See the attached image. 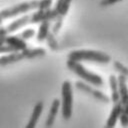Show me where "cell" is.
<instances>
[{"label":"cell","mask_w":128,"mask_h":128,"mask_svg":"<svg viewBox=\"0 0 128 128\" xmlns=\"http://www.w3.org/2000/svg\"><path fill=\"white\" fill-rule=\"evenodd\" d=\"M61 94H62V104H61L62 117L65 120H69L72 116V110H73V87L70 81L66 80L63 82L61 87Z\"/></svg>","instance_id":"52a82bcc"},{"label":"cell","mask_w":128,"mask_h":128,"mask_svg":"<svg viewBox=\"0 0 128 128\" xmlns=\"http://www.w3.org/2000/svg\"><path fill=\"white\" fill-rule=\"evenodd\" d=\"M57 19V12L54 8H50L47 10H42V9H38L33 13L24 15L16 20H14L13 22H11L9 25H7L6 27H0V36L3 35H9L11 33L16 32L17 30L30 25V24H36V23H41L42 21L45 20H49V21H55Z\"/></svg>","instance_id":"6da1fadb"},{"label":"cell","mask_w":128,"mask_h":128,"mask_svg":"<svg viewBox=\"0 0 128 128\" xmlns=\"http://www.w3.org/2000/svg\"><path fill=\"white\" fill-rule=\"evenodd\" d=\"M46 40H47L48 46H49L52 50H57V49H58V43H57V41H56V39H55V34H54V33L49 32V34H48Z\"/></svg>","instance_id":"e0dca14e"},{"label":"cell","mask_w":128,"mask_h":128,"mask_svg":"<svg viewBox=\"0 0 128 128\" xmlns=\"http://www.w3.org/2000/svg\"><path fill=\"white\" fill-rule=\"evenodd\" d=\"M40 4H41V0L26 1L23 3L17 4V5H14L12 7L3 9L0 11V14L3 20H7L10 18L16 17L18 15L28 13L29 11H32V10H38L40 8Z\"/></svg>","instance_id":"5b68a950"},{"label":"cell","mask_w":128,"mask_h":128,"mask_svg":"<svg viewBox=\"0 0 128 128\" xmlns=\"http://www.w3.org/2000/svg\"><path fill=\"white\" fill-rule=\"evenodd\" d=\"M71 2H72V0H57L56 1L54 9L57 12V19L54 21V24L52 26V33L57 34L58 31L61 29L63 19L69 11Z\"/></svg>","instance_id":"9c48e42d"},{"label":"cell","mask_w":128,"mask_h":128,"mask_svg":"<svg viewBox=\"0 0 128 128\" xmlns=\"http://www.w3.org/2000/svg\"><path fill=\"white\" fill-rule=\"evenodd\" d=\"M118 83H119V94H120V103L122 107V113L120 116V123L121 126L127 127L128 126V84L127 79L123 75L118 76Z\"/></svg>","instance_id":"ba28073f"},{"label":"cell","mask_w":128,"mask_h":128,"mask_svg":"<svg viewBox=\"0 0 128 128\" xmlns=\"http://www.w3.org/2000/svg\"><path fill=\"white\" fill-rule=\"evenodd\" d=\"M113 67H114V69L118 72V73H120L121 75H123L126 79H127V81H128V68L126 67V66H124L121 62H119V61H114L113 62Z\"/></svg>","instance_id":"2e32d148"},{"label":"cell","mask_w":128,"mask_h":128,"mask_svg":"<svg viewBox=\"0 0 128 128\" xmlns=\"http://www.w3.org/2000/svg\"><path fill=\"white\" fill-rule=\"evenodd\" d=\"M51 4H52V0H41V4H40V8L42 10H47L51 8Z\"/></svg>","instance_id":"ffe728a7"},{"label":"cell","mask_w":128,"mask_h":128,"mask_svg":"<svg viewBox=\"0 0 128 128\" xmlns=\"http://www.w3.org/2000/svg\"><path fill=\"white\" fill-rule=\"evenodd\" d=\"M45 54H46V51L41 47H37V48L27 47L23 51L6 53L0 57V67H4V66L10 65L12 63L22 61L24 59H34V58L42 57Z\"/></svg>","instance_id":"7a4b0ae2"},{"label":"cell","mask_w":128,"mask_h":128,"mask_svg":"<svg viewBox=\"0 0 128 128\" xmlns=\"http://www.w3.org/2000/svg\"><path fill=\"white\" fill-rule=\"evenodd\" d=\"M28 47L25 40L17 35H3L0 36V53L6 54L10 52L23 51Z\"/></svg>","instance_id":"8992f818"},{"label":"cell","mask_w":128,"mask_h":128,"mask_svg":"<svg viewBox=\"0 0 128 128\" xmlns=\"http://www.w3.org/2000/svg\"><path fill=\"white\" fill-rule=\"evenodd\" d=\"M120 1H122V0H101L100 3H99V5H100L101 7H107V6L113 5V4H115V3H118V2H120Z\"/></svg>","instance_id":"d6986e66"},{"label":"cell","mask_w":128,"mask_h":128,"mask_svg":"<svg viewBox=\"0 0 128 128\" xmlns=\"http://www.w3.org/2000/svg\"><path fill=\"white\" fill-rule=\"evenodd\" d=\"M43 108H44V103L42 101H39L35 104L34 108H33V111H32V114H31V117L26 125V128H34L41 116V113L43 111Z\"/></svg>","instance_id":"7c38bea8"},{"label":"cell","mask_w":128,"mask_h":128,"mask_svg":"<svg viewBox=\"0 0 128 128\" xmlns=\"http://www.w3.org/2000/svg\"><path fill=\"white\" fill-rule=\"evenodd\" d=\"M35 33H36V31L33 29V28H27V29H25L24 31H22L20 34H18L23 40H28V39H31L34 35H35Z\"/></svg>","instance_id":"ac0fdd59"},{"label":"cell","mask_w":128,"mask_h":128,"mask_svg":"<svg viewBox=\"0 0 128 128\" xmlns=\"http://www.w3.org/2000/svg\"><path fill=\"white\" fill-rule=\"evenodd\" d=\"M59 109H60V101L59 99H54L51 103V107H50L47 119L45 121V127H51L53 125Z\"/></svg>","instance_id":"4fadbf2b"},{"label":"cell","mask_w":128,"mask_h":128,"mask_svg":"<svg viewBox=\"0 0 128 128\" xmlns=\"http://www.w3.org/2000/svg\"><path fill=\"white\" fill-rule=\"evenodd\" d=\"M109 85H110V88H111V101L113 103H116L120 99L118 77H116L113 74L110 75V77H109Z\"/></svg>","instance_id":"5bb4252c"},{"label":"cell","mask_w":128,"mask_h":128,"mask_svg":"<svg viewBox=\"0 0 128 128\" xmlns=\"http://www.w3.org/2000/svg\"><path fill=\"white\" fill-rule=\"evenodd\" d=\"M2 23H3V18L1 17V14H0V27L2 26Z\"/></svg>","instance_id":"44dd1931"},{"label":"cell","mask_w":128,"mask_h":128,"mask_svg":"<svg viewBox=\"0 0 128 128\" xmlns=\"http://www.w3.org/2000/svg\"><path fill=\"white\" fill-rule=\"evenodd\" d=\"M66 65L69 70H71L75 75L80 77L86 83H88L92 86H95V87H102L104 85L103 78L100 75L87 70L80 62L68 59L66 62Z\"/></svg>","instance_id":"3957f363"},{"label":"cell","mask_w":128,"mask_h":128,"mask_svg":"<svg viewBox=\"0 0 128 128\" xmlns=\"http://www.w3.org/2000/svg\"><path fill=\"white\" fill-rule=\"evenodd\" d=\"M121 113H122V107H121L120 101H118L116 103H113V107H112L111 113H110V115H109V117L107 119V122H106V127L107 128L115 127L117 121L120 120Z\"/></svg>","instance_id":"8fae6325"},{"label":"cell","mask_w":128,"mask_h":128,"mask_svg":"<svg viewBox=\"0 0 128 128\" xmlns=\"http://www.w3.org/2000/svg\"><path fill=\"white\" fill-rule=\"evenodd\" d=\"M50 23H51V21H49V20H45L40 23V26H39V29H38V32L36 35L38 42H43L44 40H46V38L49 34Z\"/></svg>","instance_id":"9a60e30c"},{"label":"cell","mask_w":128,"mask_h":128,"mask_svg":"<svg viewBox=\"0 0 128 128\" xmlns=\"http://www.w3.org/2000/svg\"><path fill=\"white\" fill-rule=\"evenodd\" d=\"M68 59L78 62L88 61L98 64H107L111 61V57L107 53L96 50H85V49L71 51L68 54Z\"/></svg>","instance_id":"277c9868"},{"label":"cell","mask_w":128,"mask_h":128,"mask_svg":"<svg viewBox=\"0 0 128 128\" xmlns=\"http://www.w3.org/2000/svg\"><path fill=\"white\" fill-rule=\"evenodd\" d=\"M75 87H76L78 90H80L81 92H84V93L90 95L91 97H93L94 99H96V100H98V101H100V102L108 103V102L110 101L109 97H108L106 94H104L103 92H101V91H99V90L93 88L92 86H90V85H88V84H86V83H84V82H76Z\"/></svg>","instance_id":"30bf717a"}]
</instances>
